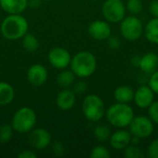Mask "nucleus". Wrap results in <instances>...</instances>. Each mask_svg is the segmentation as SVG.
Returning a JSON list of instances; mask_svg holds the SVG:
<instances>
[{
	"instance_id": "obj_13",
	"label": "nucleus",
	"mask_w": 158,
	"mask_h": 158,
	"mask_svg": "<svg viewBox=\"0 0 158 158\" xmlns=\"http://www.w3.org/2000/svg\"><path fill=\"white\" fill-rule=\"evenodd\" d=\"M155 101V93L148 85H142L134 91L133 102L141 109H147Z\"/></svg>"
},
{
	"instance_id": "obj_6",
	"label": "nucleus",
	"mask_w": 158,
	"mask_h": 158,
	"mask_svg": "<svg viewBox=\"0 0 158 158\" xmlns=\"http://www.w3.org/2000/svg\"><path fill=\"white\" fill-rule=\"evenodd\" d=\"M119 23V31L125 40L135 42L142 37L144 27L142 20L135 15L126 16Z\"/></svg>"
},
{
	"instance_id": "obj_10",
	"label": "nucleus",
	"mask_w": 158,
	"mask_h": 158,
	"mask_svg": "<svg viewBox=\"0 0 158 158\" xmlns=\"http://www.w3.org/2000/svg\"><path fill=\"white\" fill-rule=\"evenodd\" d=\"M52 136L48 131L43 128L32 129L30 131L29 143L35 150H43L48 147L51 143Z\"/></svg>"
},
{
	"instance_id": "obj_33",
	"label": "nucleus",
	"mask_w": 158,
	"mask_h": 158,
	"mask_svg": "<svg viewBox=\"0 0 158 158\" xmlns=\"http://www.w3.org/2000/svg\"><path fill=\"white\" fill-rule=\"evenodd\" d=\"M52 150L56 156H62L65 154V147H64L63 143L60 142L54 143V144L52 146Z\"/></svg>"
},
{
	"instance_id": "obj_34",
	"label": "nucleus",
	"mask_w": 158,
	"mask_h": 158,
	"mask_svg": "<svg viewBox=\"0 0 158 158\" xmlns=\"http://www.w3.org/2000/svg\"><path fill=\"white\" fill-rule=\"evenodd\" d=\"M149 12L154 18H158V0H153L150 3Z\"/></svg>"
},
{
	"instance_id": "obj_23",
	"label": "nucleus",
	"mask_w": 158,
	"mask_h": 158,
	"mask_svg": "<svg viewBox=\"0 0 158 158\" xmlns=\"http://www.w3.org/2000/svg\"><path fill=\"white\" fill-rule=\"evenodd\" d=\"M94 135L98 142L104 143L109 140L111 131L110 129L105 124H98L94 130Z\"/></svg>"
},
{
	"instance_id": "obj_25",
	"label": "nucleus",
	"mask_w": 158,
	"mask_h": 158,
	"mask_svg": "<svg viewBox=\"0 0 158 158\" xmlns=\"http://www.w3.org/2000/svg\"><path fill=\"white\" fill-rule=\"evenodd\" d=\"M126 9L131 13V15H138L143 10V4L142 0H127Z\"/></svg>"
},
{
	"instance_id": "obj_21",
	"label": "nucleus",
	"mask_w": 158,
	"mask_h": 158,
	"mask_svg": "<svg viewBox=\"0 0 158 158\" xmlns=\"http://www.w3.org/2000/svg\"><path fill=\"white\" fill-rule=\"evenodd\" d=\"M76 75L71 69H62V71L56 76V82L61 88H69L75 81Z\"/></svg>"
},
{
	"instance_id": "obj_19",
	"label": "nucleus",
	"mask_w": 158,
	"mask_h": 158,
	"mask_svg": "<svg viewBox=\"0 0 158 158\" xmlns=\"http://www.w3.org/2000/svg\"><path fill=\"white\" fill-rule=\"evenodd\" d=\"M143 32L148 42L158 44V18H153L146 23Z\"/></svg>"
},
{
	"instance_id": "obj_12",
	"label": "nucleus",
	"mask_w": 158,
	"mask_h": 158,
	"mask_svg": "<svg viewBox=\"0 0 158 158\" xmlns=\"http://www.w3.org/2000/svg\"><path fill=\"white\" fill-rule=\"evenodd\" d=\"M111 27L106 20H94L88 27V33L97 41H105L111 35Z\"/></svg>"
},
{
	"instance_id": "obj_35",
	"label": "nucleus",
	"mask_w": 158,
	"mask_h": 158,
	"mask_svg": "<svg viewBox=\"0 0 158 158\" xmlns=\"http://www.w3.org/2000/svg\"><path fill=\"white\" fill-rule=\"evenodd\" d=\"M19 158H36L37 156L34 152L32 151H29V150H24L21 151L19 155H18Z\"/></svg>"
},
{
	"instance_id": "obj_30",
	"label": "nucleus",
	"mask_w": 158,
	"mask_h": 158,
	"mask_svg": "<svg viewBox=\"0 0 158 158\" xmlns=\"http://www.w3.org/2000/svg\"><path fill=\"white\" fill-rule=\"evenodd\" d=\"M148 86L152 89L155 94H158V70L156 69L153 73L148 80Z\"/></svg>"
},
{
	"instance_id": "obj_15",
	"label": "nucleus",
	"mask_w": 158,
	"mask_h": 158,
	"mask_svg": "<svg viewBox=\"0 0 158 158\" xmlns=\"http://www.w3.org/2000/svg\"><path fill=\"white\" fill-rule=\"evenodd\" d=\"M56 103L59 109L63 111L70 110L76 104V94L69 88H66L57 94Z\"/></svg>"
},
{
	"instance_id": "obj_14",
	"label": "nucleus",
	"mask_w": 158,
	"mask_h": 158,
	"mask_svg": "<svg viewBox=\"0 0 158 158\" xmlns=\"http://www.w3.org/2000/svg\"><path fill=\"white\" fill-rule=\"evenodd\" d=\"M131 136L132 135L130 132V131L119 129L110 135L109 138L110 145L115 150H118V151L124 150L128 145L131 144Z\"/></svg>"
},
{
	"instance_id": "obj_20",
	"label": "nucleus",
	"mask_w": 158,
	"mask_h": 158,
	"mask_svg": "<svg viewBox=\"0 0 158 158\" xmlns=\"http://www.w3.org/2000/svg\"><path fill=\"white\" fill-rule=\"evenodd\" d=\"M15 97V91L11 84L6 81H0V106L9 105Z\"/></svg>"
},
{
	"instance_id": "obj_24",
	"label": "nucleus",
	"mask_w": 158,
	"mask_h": 158,
	"mask_svg": "<svg viewBox=\"0 0 158 158\" xmlns=\"http://www.w3.org/2000/svg\"><path fill=\"white\" fill-rule=\"evenodd\" d=\"M124 156L126 158H143L145 156L144 152L135 144L128 145L124 150Z\"/></svg>"
},
{
	"instance_id": "obj_36",
	"label": "nucleus",
	"mask_w": 158,
	"mask_h": 158,
	"mask_svg": "<svg viewBox=\"0 0 158 158\" xmlns=\"http://www.w3.org/2000/svg\"><path fill=\"white\" fill-rule=\"evenodd\" d=\"M140 59L141 57L138 56H134L131 57V64L135 67H139V64H140Z\"/></svg>"
},
{
	"instance_id": "obj_27",
	"label": "nucleus",
	"mask_w": 158,
	"mask_h": 158,
	"mask_svg": "<svg viewBox=\"0 0 158 158\" xmlns=\"http://www.w3.org/2000/svg\"><path fill=\"white\" fill-rule=\"evenodd\" d=\"M111 156L110 151L104 145H97L91 151V158H109Z\"/></svg>"
},
{
	"instance_id": "obj_28",
	"label": "nucleus",
	"mask_w": 158,
	"mask_h": 158,
	"mask_svg": "<svg viewBox=\"0 0 158 158\" xmlns=\"http://www.w3.org/2000/svg\"><path fill=\"white\" fill-rule=\"evenodd\" d=\"M147 110H148V117L150 118V119L155 124L158 125V101H154L147 108Z\"/></svg>"
},
{
	"instance_id": "obj_5",
	"label": "nucleus",
	"mask_w": 158,
	"mask_h": 158,
	"mask_svg": "<svg viewBox=\"0 0 158 158\" xmlns=\"http://www.w3.org/2000/svg\"><path fill=\"white\" fill-rule=\"evenodd\" d=\"M82 113L85 118L89 121H100L106 114L103 99L96 94L87 95L82 101Z\"/></svg>"
},
{
	"instance_id": "obj_26",
	"label": "nucleus",
	"mask_w": 158,
	"mask_h": 158,
	"mask_svg": "<svg viewBox=\"0 0 158 158\" xmlns=\"http://www.w3.org/2000/svg\"><path fill=\"white\" fill-rule=\"evenodd\" d=\"M13 128L9 124H5L0 127V143H8L13 137Z\"/></svg>"
},
{
	"instance_id": "obj_7",
	"label": "nucleus",
	"mask_w": 158,
	"mask_h": 158,
	"mask_svg": "<svg viewBox=\"0 0 158 158\" xmlns=\"http://www.w3.org/2000/svg\"><path fill=\"white\" fill-rule=\"evenodd\" d=\"M126 11L123 0H106L102 6V14L109 23H119L126 17Z\"/></svg>"
},
{
	"instance_id": "obj_17",
	"label": "nucleus",
	"mask_w": 158,
	"mask_h": 158,
	"mask_svg": "<svg viewBox=\"0 0 158 158\" xmlns=\"http://www.w3.org/2000/svg\"><path fill=\"white\" fill-rule=\"evenodd\" d=\"M28 6V0H0V6L8 14H20Z\"/></svg>"
},
{
	"instance_id": "obj_37",
	"label": "nucleus",
	"mask_w": 158,
	"mask_h": 158,
	"mask_svg": "<svg viewBox=\"0 0 158 158\" xmlns=\"http://www.w3.org/2000/svg\"><path fill=\"white\" fill-rule=\"evenodd\" d=\"M140 141H141V139L140 138H138V137H136V136H131V144H135V145H139V143H140Z\"/></svg>"
},
{
	"instance_id": "obj_31",
	"label": "nucleus",
	"mask_w": 158,
	"mask_h": 158,
	"mask_svg": "<svg viewBox=\"0 0 158 158\" xmlns=\"http://www.w3.org/2000/svg\"><path fill=\"white\" fill-rule=\"evenodd\" d=\"M106 43H107V45L109 46V48L112 50H118V49H119V47L121 45V40L118 36L110 35L106 39Z\"/></svg>"
},
{
	"instance_id": "obj_11",
	"label": "nucleus",
	"mask_w": 158,
	"mask_h": 158,
	"mask_svg": "<svg viewBox=\"0 0 158 158\" xmlns=\"http://www.w3.org/2000/svg\"><path fill=\"white\" fill-rule=\"evenodd\" d=\"M48 78V72L42 64L31 65L27 71V80L34 87L43 86Z\"/></svg>"
},
{
	"instance_id": "obj_18",
	"label": "nucleus",
	"mask_w": 158,
	"mask_h": 158,
	"mask_svg": "<svg viewBox=\"0 0 158 158\" xmlns=\"http://www.w3.org/2000/svg\"><path fill=\"white\" fill-rule=\"evenodd\" d=\"M134 90L128 85H121L115 89L114 98L118 103L130 104L133 101Z\"/></svg>"
},
{
	"instance_id": "obj_38",
	"label": "nucleus",
	"mask_w": 158,
	"mask_h": 158,
	"mask_svg": "<svg viewBox=\"0 0 158 158\" xmlns=\"http://www.w3.org/2000/svg\"><path fill=\"white\" fill-rule=\"evenodd\" d=\"M45 1H49V0H45Z\"/></svg>"
},
{
	"instance_id": "obj_22",
	"label": "nucleus",
	"mask_w": 158,
	"mask_h": 158,
	"mask_svg": "<svg viewBox=\"0 0 158 158\" xmlns=\"http://www.w3.org/2000/svg\"><path fill=\"white\" fill-rule=\"evenodd\" d=\"M39 41L37 37L31 33H26L22 37V46L28 52H35L39 48Z\"/></svg>"
},
{
	"instance_id": "obj_9",
	"label": "nucleus",
	"mask_w": 158,
	"mask_h": 158,
	"mask_svg": "<svg viewBox=\"0 0 158 158\" xmlns=\"http://www.w3.org/2000/svg\"><path fill=\"white\" fill-rule=\"evenodd\" d=\"M70 53L64 47H54L48 53V61L52 67L57 69H65L70 65Z\"/></svg>"
},
{
	"instance_id": "obj_1",
	"label": "nucleus",
	"mask_w": 158,
	"mask_h": 158,
	"mask_svg": "<svg viewBox=\"0 0 158 158\" xmlns=\"http://www.w3.org/2000/svg\"><path fill=\"white\" fill-rule=\"evenodd\" d=\"M28 30L29 23L20 14H9L4 19L0 27L2 35L10 41L21 39Z\"/></svg>"
},
{
	"instance_id": "obj_8",
	"label": "nucleus",
	"mask_w": 158,
	"mask_h": 158,
	"mask_svg": "<svg viewBox=\"0 0 158 158\" xmlns=\"http://www.w3.org/2000/svg\"><path fill=\"white\" fill-rule=\"evenodd\" d=\"M129 127L131 135L136 136L141 140L149 138L155 131V123L149 117L145 116H134Z\"/></svg>"
},
{
	"instance_id": "obj_2",
	"label": "nucleus",
	"mask_w": 158,
	"mask_h": 158,
	"mask_svg": "<svg viewBox=\"0 0 158 158\" xmlns=\"http://www.w3.org/2000/svg\"><path fill=\"white\" fill-rule=\"evenodd\" d=\"M106 118L108 123L118 129H125L130 126L134 118V110L129 104L116 103L106 110Z\"/></svg>"
},
{
	"instance_id": "obj_29",
	"label": "nucleus",
	"mask_w": 158,
	"mask_h": 158,
	"mask_svg": "<svg viewBox=\"0 0 158 158\" xmlns=\"http://www.w3.org/2000/svg\"><path fill=\"white\" fill-rule=\"evenodd\" d=\"M146 156L149 158H158V139H155L147 147Z\"/></svg>"
},
{
	"instance_id": "obj_3",
	"label": "nucleus",
	"mask_w": 158,
	"mask_h": 158,
	"mask_svg": "<svg viewBox=\"0 0 158 158\" xmlns=\"http://www.w3.org/2000/svg\"><path fill=\"white\" fill-rule=\"evenodd\" d=\"M69 66L76 77L86 79L91 77L95 72L97 61L93 53L89 51H81L71 58Z\"/></svg>"
},
{
	"instance_id": "obj_16",
	"label": "nucleus",
	"mask_w": 158,
	"mask_h": 158,
	"mask_svg": "<svg viewBox=\"0 0 158 158\" xmlns=\"http://www.w3.org/2000/svg\"><path fill=\"white\" fill-rule=\"evenodd\" d=\"M139 68L144 73L151 74L158 68V56L154 52H149L141 56Z\"/></svg>"
},
{
	"instance_id": "obj_32",
	"label": "nucleus",
	"mask_w": 158,
	"mask_h": 158,
	"mask_svg": "<svg viewBox=\"0 0 158 158\" xmlns=\"http://www.w3.org/2000/svg\"><path fill=\"white\" fill-rule=\"evenodd\" d=\"M87 83L83 81H77L74 86H73V92L76 94H83L86 91H87Z\"/></svg>"
},
{
	"instance_id": "obj_4",
	"label": "nucleus",
	"mask_w": 158,
	"mask_h": 158,
	"mask_svg": "<svg viewBox=\"0 0 158 158\" xmlns=\"http://www.w3.org/2000/svg\"><path fill=\"white\" fill-rule=\"evenodd\" d=\"M37 122L35 111L28 106H22L14 114L11 126L13 130L19 133H27L34 129Z\"/></svg>"
}]
</instances>
